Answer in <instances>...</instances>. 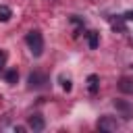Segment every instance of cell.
<instances>
[{
	"instance_id": "cell-1",
	"label": "cell",
	"mask_w": 133,
	"mask_h": 133,
	"mask_svg": "<svg viewBox=\"0 0 133 133\" xmlns=\"http://www.w3.org/2000/svg\"><path fill=\"white\" fill-rule=\"evenodd\" d=\"M25 42H27L29 52H31L33 56H42V52H44V37H42V33H39L37 29L29 31V33L25 35Z\"/></svg>"
},
{
	"instance_id": "cell-6",
	"label": "cell",
	"mask_w": 133,
	"mask_h": 133,
	"mask_svg": "<svg viewBox=\"0 0 133 133\" xmlns=\"http://www.w3.org/2000/svg\"><path fill=\"white\" fill-rule=\"evenodd\" d=\"M118 89H121L123 94H133V79H131V77H123V79L118 81Z\"/></svg>"
},
{
	"instance_id": "cell-10",
	"label": "cell",
	"mask_w": 133,
	"mask_h": 133,
	"mask_svg": "<svg viewBox=\"0 0 133 133\" xmlns=\"http://www.w3.org/2000/svg\"><path fill=\"white\" fill-rule=\"evenodd\" d=\"M98 75H89L87 77V89H89V94H96L98 91Z\"/></svg>"
},
{
	"instance_id": "cell-14",
	"label": "cell",
	"mask_w": 133,
	"mask_h": 133,
	"mask_svg": "<svg viewBox=\"0 0 133 133\" xmlns=\"http://www.w3.org/2000/svg\"><path fill=\"white\" fill-rule=\"evenodd\" d=\"M123 19H125V21H133V10H127V12L123 15Z\"/></svg>"
},
{
	"instance_id": "cell-3",
	"label": "cell",
	"mask_w": 133,
	"mask_h": 133,
	"mask_svg": "<svg viewBox=\"0 0 133 133\" xmlns=\"http://www.w3.org/2000/svg\"><path fill=\"white\" fill-rule=\"evenodd\" d=\"M114 108L123 114V118H133V106L127 102V100H114Z\"/></svg>"
},
{
	"instance_id": "cell-9",
	"label": "cell",
	"mask_w": 133,
	"mask_h": 133,
	"mask_svg": "<svg viewBox=\"0 0 133 133\" xmlns=\"http://www.w3.org/2000/svg\"><path fill=\"white\" fill-rule=\"evenodd\" d=\"M4 77H6V83H10V85H15V83L19 81V71H17V69H8Z\"/></svg>"
},
{
	"instance_id": "cell-5",
	"label": "cell",
	"mask_w": 133,
	"mask_h": 133,
	"mask_svg": "<svg viewBox=\"0 0 133 133\" xmlns=\"http://www.w3.org/2000/svg\"><path fill=\"white\" fill-rule=\"evenodd\" d=\"M116 127H118V123L112 116H102L98 121V129L100 131H116Z\"/></svg>"
},
{
	"instance_id": "cell-7",
	"label": "cell",
	"mask_w": 133,
	"mask_h": 133,
	"mask_svg": "<svg viewBox=\"0 0 133 133\" xmlns=\"http://www.w3.org/2000/svg\"><path fill=\"white\" fill-rule=\"evenodd\" d=\"M85 35H87V46H89L91 50H96V48L100 46V33H98V31H87Z\"/></svg>"
},
{
	"instance_id": "cell-12",
	"label": "cell",
	"mask_w": 133,
	"mask_h": 133,
	"mask_svg": "<svg viewBox=\"0 0 133 133\" xmlns=\"http://www.w3.org/2000/svg\"><path fill=\"white\" fill-rule=\"evenodd\" d=\"M60 83H62V89H64V91H71V89H73V83H71V79H64V77H60Z\"/></svg>"
},
{
	"instance_id": "cell-11",
	"label": "cell",
	"mask_w": 133,
	"mask_h": 133,
	"mask_svg": "<svg viewBox=\"0 0 133 133\" xmlns=\"http://www.w3.org/2000/svg\"><path fill=\"white\" fill-rule=\"evenodd\" d=\"M10 17H12V10H10L6 4H0V21H2V23H6Z\"/></svg>"
},
{
	"instance_id": "cell-8",
	"label": "cell",
	"mask_w": 133,
	"mask_h": 133,
	"mask_svg": "<svg viewBox=\"0 0 133 133\" xmlns=\"http://www.w3.org/2000/svg\"><path fill=\"white\" fill-rule=\"evenodd\" d=\"M110 25H112V29H114V31H121V33H125V31H127V27H125V19H123V17L110 19Z\"/></svg>"
},
{
	"instance_id": "cell-2",
	"label": "cell",
	"mask_w": 133,
	"mask_h": 133,
	"mask_svg": "<svg viewBox=\"0 0 133 133\" xmlns=\"http://www.w3.org/2000/svg\"><path fill=\"white\" fill-rule=\"evenodd\" d=\"M27 83H29V89H42V87L48 83V77H46L44 73H39V71H33V73L29 75Z\"/></svg>"
},
{
	"instance_id": "cell-4",
	"label": "cell",
	"mask_w": 133,
	"mask_h": 133,
	"mask_svg": "<svg viewBox=\"0 0 133 133\" xmlns=\"http://www.w3.org/2000/svg\"><path fill=\"white\" fill-rule=\"evenodd\" d=\"M27 127L33 129V131H44L46 121H44V116H39V114H31V116L27 118Z\"/></svg>"
},
{
	"instance_id": "cell-13",
	"label": "cell",
	"mask_w": 133,
	"mask_h": 133,
	"mask_svg": "<svg viewBox=\"0 0 133 133\" xmlns=\"http://www.w3.org/2000/svg\"><path fill=\"white\" fill-rule=\"evenodd\" d=\"M4 64H6V52H4V50H0V69H2Z\"/></svg>"
}]
</instances>
